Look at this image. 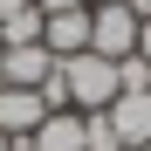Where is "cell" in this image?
I'll return each instance as SVG.
<instances>
[{"label":"cell","mask_w":151,"mask_h":151,"mask_svg":"<svg viewBox=\"0 0 151 151\" xmlns=\"http://www.w3.org/2000/svg\"><path fill=\"white\" fill-rule=\"evenodd\" d=\"M103 124L117 131V151H144L151 144V89H124L103 110Z\"/></svg>","instance_id":"3"},{"label":"cell","mask_w":151,"mask_h":151,"mask_svg":"<svg viewBox=\"0 0 151 151\" xmlns=\"http://www.w3.org/2000/svg\"><path fill=\"white\" fill-rule=\"evenodd\" d=\"M62 89H69V110L76 117H96V110H110L117 103V62H103V55H69L62 62Z\"/></svg>","instance_id":"1"},{"label":"cell","mask_w":151,"mask_h":151,"mask_svg":"<svg viewBox=\"0 0 151 151\" xmlns=\"http://www.w3.org/2000/svg\"><path fill=\"white\" fill-rule=\"evenodd\" d=\"M137 14H151V0H137Z\"/></svg>","instance_id":"15"},{"label":"cell","mask_w":151,"mask_h":151,"mask_svg":"<svg viewBox=\"0 0 151 151\" xmlns=\"http://www.w3.org/2000/svg\"><path fill=\"white\" fill-rule=\"evenodd\" d=\"M21 41H41V7H35V0L0 21V48H21Z\"/></svg>","instance_id":"8"},{"label":"cell","mask_w":151,"mask_h":151,"mask_svg":"<svg viewBox=\"0 0 151 151\" xmlns=\"http://www.w3.org/2000/svg\"><path fill=\"white\" fill-rule=\"evenodd\" d=\"M144 151H151V144H144Z\"/></svg>","instance_id":"16"},{"label":"cell","mask_w":151,"mask_h":151,"mask_svg":"<svg viewBox=\"0 0 151 151\" xmlns=\"http://www.w3.org/2000/svg\"><path fill=\"white\" fill-rule=\"evenodd\" d=\"M137 55H144V62H151V14H144V21H137Z\"/></svg>","instance_id":"11"},{"label":"cell","mask_w":151,"mask_h":151,"mask_svg":"<svg viewBox=\"0 0 151 151\" xmlns=\"http://www.w3.org/2000/svg\"><path fill=\"white\" fill-rule=\"evenodd\" d=\"M137 0L131 7H89V55H103V62H124V55H137Z\"/></svg>","instance_id":"2"},{"label":"cell","mask_w":151,"mask_h":151,"mask_svg":"<svg viewBox=\"0 0 151 151\" xmlns=\"http://www.w3.org/2000/svg\"><path fill=\"white\" fill-rule=\"evenodd\" d=\"M21 151H89V131H83V117H76V110H48L41 131L21 144Z\"/></svg>","instance_id":"7"},{"label":"cell","mask_w":151,"mask_h":151,"mask_svg":"<svg viewBox=\"0 0 151 151\" xmlns=\"http://www.w3.org/2000/svg\"><path fill=\"white\" fill-rule=\"evenodd\" d=\"M41 14H76V7H89V0H35Z\"/></svg>","instance_id":"10"},{"label":"cell","mask_w":151,"mask_h":151,"mask_svg":"<svg viewBox=\"0 0 151 151\" xmlns=\"http://www.w3.org/2000/svg\"><path fill=\"white\" fill-rule=\"evenodd\" d=\"M21 7H28V0H0V21H7V14H21Z\"/></svg>","instance_id":"12"},{"label":"cell","mask_w":151,"mask_h":151,"mask_svg":"<svg viewBox=\"0 0 151 151\" xmlns=\"http://www.w3.org/2000/svg\"><path fill=\"white\" fill-rule=\"evenodd\" d=\"M48 69H55V55H48L41 41H21V48H0V83L7 89H41Z\"/></svg>","instance_id":"5"},{"label":"cell","mask_w":151,"mask_h":151,"mask_svg":"<svg viewBox=\"0 0 151 151\" xmlns=\"http://www.w3.org/2000/svg\"><path fill=\"white\" fill-rule=\"evenodd\" d=\"M0 151H14V137H0Z\"/></svg>","instance_id":"14"},{"label":"cell","mask_w":151,"mask_h":151,"mask_svg":"<svg viewBox=\"0 0 151 151\" xmlns=\"http://www.w3.org/2000/svg\"><path fill=\"white\" fill-rule=\"evenodd\" d=\"M41 48H48L55 62L83 55V48H89V7H76V14H41Z\"/></svg>","instance_id":"6"},{"label":"cell","mask_w":151,"mask_h":151,"mask_svg":"<svg viewBox=\"0 0 151 151\" xmlns=\"http://www.w3.org/2000/svg\"><path fill=\"white\" fill-rule=\"evenodd\" d=\"M89 7H131V0H89Z\"/></svg>","instance_id":"13"},{"label":"cell","mask_w":151,"mask_h":151,"mask_svg":"<svg viewBox=\"0 0 151 151\" xmlns=\"http://www.w3.org/2000/svg\"><path fill=\"white\" fill-rule=\"evenodd\" d=\"M124 89H151V62H144V55H124V62H117V96H124Z\"/></svg>","instance_id":"9"},{"label":"cell","mask_w":151,"mask_h":151,"mask_svg":"<svg viewBox=\"0 0 151 151\" xmlns=\"http://www.w3.org/2000/svg\"><path fill=\"white\" fill-rule=\"evenodd\" d=\"M41 117H48V103H41V89H7V83H0V137L28 144V137L41 131Z\"/></svg>","instance_id":"4"}]
</instances>
